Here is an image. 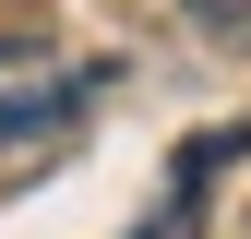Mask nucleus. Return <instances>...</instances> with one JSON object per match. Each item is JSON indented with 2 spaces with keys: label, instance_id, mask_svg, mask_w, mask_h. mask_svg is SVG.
<instances>
[{
  "label": "nucleus",
  "instance_id": "3",
  "mask_svg": "<svg viewBox=\"0 0 251 239\" xmlns=\"http://www.w3.org/2000/svg\"><path fill=\"white\" fill-rule=\"evenodd\" d=\"M192 12H203V24H251V0H192Z\"/></svg>",
  "mask_w": 251,
  "mask_h": 239
},
{
  "label": "nucleus",
  "instance_id": "1",
  "mask_svg": "<svg viewBox=\"0 0 251 239\" xmlns=\"http://www.w3.org/2000/svg\"><path fill=\"white\" fill-rule=\"evenodd\" d=\"M96 84H108V60H84V72H48V84H12V96H0V179H12V167H36L60 132H84Z\"/></svg>",
  "mask_w": 251,
  "mask_h": 239
},
{
  "label": "nucleus",
  "instance_id": "2",
  "mask_svg": "<svg viewBox=\"0 0 251 239\" xmlns=\"http://www.w3.org/2000/svg\"><path fill=\"white\" fill-rule=\"evenodd\" d=\"M227 156H251V120H227V132H203V143H192V156H179V167H168V203H155V215H144L132 239H192V215H203V179H215V167H227Z\"/></svg>",
  "mask_w": 251,
  "mask_h": 239
}]
</instances>
